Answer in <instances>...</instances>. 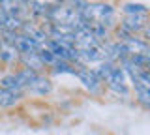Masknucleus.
I'll return each mask as SVG.
<instances>
[{
	"instance_id": "1",
	"label": "nucleus",
	"mask_w": 150,
	"mask_h": 135,
	"mask_svg": "<svg viewBox=\"0 0 150 135\" xmlns=\"http://www.w3.org/2000/svg\"><path fill=\"white\" fill-rule=\"evenodd\" d=\"M79 11L86 23H100L105 28L115 26V8L109 2H88Z\"/></svg>"
},
{
	"instance_id": "2",
	"label": "nucleus",
	"mask_w": 150,
	"mask_h": 135,
	"mask_svg": "<svg viewBox=\"0 0 150 135\" xmlns=\"http://www.w3.org/2000/svg\"><path fill=\"white\" fill-rule=\"evenodd\" d=\"M75 75L79 77V81L83 83V86L86 88L90 94L100 96L101 92H103V81L96 75V71H94V69L86 68L84 64H79V66L75 68Z\"/></svg>"
},
{
	"instance_id": "3",
	"label": "nucleus",
	"mask_w": 150,
	"mask_h": 135,
	"mask_svg": "<svg viewBox=\"0 0 150 135\" xmlns=\"http://www.w3.org/2000/svg\"><path fill=\"white\" fill-rule=\"evenodd\" d=\"M107 86L111 88L112 92H116V94H122V96H129V90L128 86H126V73L122 68H112V71L109 73V77L105 79Z\"/></svg>"
},
{
	"instance_id": "4",
	"label": "nucleus",
	"mask_w": 150,
	"mask_h": 135,
	"mask_svg": "<svg viewBox=\"0 0 150 135\" xmlns=\"http://www.w3.org/2000/svg\"><path fill=\"white\" fill-rule=\"evenodd\" d=\"M30 94H38V96H45V94H49L51 90H53V85H51V79H47L45 75H38L32 79L30 83L25 86Z\"/></svg>"
},
{
	"instance_id": "5",
	"label": "nucleus",
	"mask_w": 150,
	"mask_h": 135,
	"mask_svg": "<svg viewBox=\"0 0 150 135\" xmlns=\"http://www.w3.org/2000/svg\"><path fill=\"white\" fill-rule=\"evenodd\" d=\"M19 58H21V62L25 64V68L34 69L36 73H41V71L45 69L43 62L40 60V54H38V51H30V53H19Z\"/></svg>"
},
{
	"instance_id": "6",
	"label": "nucleus",
	"mask_w": 150,
	"mask_h": 135,
	"mask_svg": "<svg viewBox=\"0 0 150 135\" xmlns=\"http://www.w3.org/2000/svg\"><path fill=\"white\" fill-rule=\"evenodd\" d=\"M19 100H21L19 90H9L6 86H0V109H8V107L17 105Z\"/></svg>"
},
{
	"instance_id": "7",
	"label": "nucleus",
	"mask_w": 150,
	"mask_h": 135,
	"mask_svg": "<svg viewBox=\"0 0 150 135\" xmlns=\"http://www.w3.org/2000/svg\"><path fill=\"white\" fill-rule=\"evenodd\" d=\"M23 23H25V21H23L21 17L0 11V28H2V30H21Z\"/></svg>"
},
{
	"instance_id": "8",
	"label": "nucleus",
	"mask_w": 150,
	"mask_h": 135,
	"mask_svg": "<svg viewBox=\"0 0 150 135\" xmlns=\"http://www.w3.org/2000/svg\"><path fill=\"white\" fill-rule=\"evenodd\" d=\"M25 10L26 8H23L17 0H0V11L9 13V15H17V17H21L23 21H25V17H23V11Z\"/></svg>"
},
{
	"instance_id": "9",
	"label": "nucleus",
	"mask_w": 150,
	"mask_h": 135,
	"mask_svg": "<svg viewBox=\"0 0 150 135\" xmlns=\"http://www.w3.org/2000/svg\"><path fill=\"white\" fill-rule=\"evenodd\" d=\"M133 90H135V100L139 101L144 109L150 107V86H144V85H133Z\"/></svg>"
},
{
	"instance_id": "10",
	"label": "nucleus",
	"mask_w": 150,
	"mask_h": 135,
	"mask_svg": "<svg viewBox=\"0 0 150 135\" xmlns=\"http://www.w3.org/2000/svg\"><path fill=\"white\" fill-rule=\"evenodd\" d=\"M122 13L124 15H141V13H148V8L139 2H128L122 6Z\"/></svg>"
},
{
	"instance_id": "11",
	"label": "nucleus",
	"mask_w": 150,
	"mask_h": 135,
	"mask_svg": "<svg viewBox=\"0 0 150 135\" xmlns=\"http://www.w3.org/2000/svg\"><path fill=\"white\" fill-rule=\"evenodd\" d=\"M53 73L54 75H58V73H71V75H75V68L71 62H68V60H56V62L53 64Z\"/></svg>"
},
{
	"instance_id": "12",
	"label": "nucleus",
	"mask_w": 150,
	"mask_h": 135,
	"mask_svg": "<svg viewBox=\"0 0 150 135\" xmlns=\"http://www.w3.org/2000/svg\"><path fill=\"white\" fill-rule=\"evenodd\" d=\"M38 54H40V60L43 62V66H53L56 60H58L47 47H40V49H38Z\"/></svg>"
},
{
	"instance_id": "13",
	"label": "nucleus",
	"mask_w": 150,
	"mask_h": 135,
	"mask_svg": "<svg viewBox=\"0 0 150 135\" xmlns=\"http://www.w3.org/2000/svg\"><path fill=\"white\" fill-rule=\"evenodd\" d=\"M0 86H6L9 88V90H19V86H17V81H15V75H6V77H2V81H0Z\"/></svg>"
},
{
	"instance_id": "14",
	"label": "nucleus",
	"mask_w": 150,
	"mask_h": 135,
	"mask_svg": "<svg viewBox=\"0 0 150 135\" xmlns=\"http://www.w3.org/2000/svg\"><path fill=\"white\" fill-rule=\"evenodd\" d=\"M17 2H19V4H21V6H23V8H28V4H30V2H32V0H17Z\"/></svg>"
},
{
	"instance_id": "15",
	"label": "nucleus",
	"mask_w": 150,
	"mask_h": 135,
	"mask_svg": "<svg viewBox=\"0 0 150 135\" xmlns=\"http://www.w3.org/2000/svg\"><path fill=\"white\" fill-rule=\"evenodd\" d=\"M54 2H56V4H66L68 0H54Z\"/></svg>"
}]
</instances>
